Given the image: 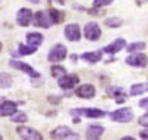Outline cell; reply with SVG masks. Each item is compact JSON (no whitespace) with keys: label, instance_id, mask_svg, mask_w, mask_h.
<instances>
[{"label":"cell","instance_id":"1","mask_svg":"<svg viewBox=\"0 0 148 140\" xmlns=\"http://www.w3.org/2000/svg\"><path fill=\"white\" fill-rule=\"evenodd\" d=\"M110 118L116 123H129L134 118V112L131 111V108H122V109H117V111L112 112Z\"/></svg>","mask_w":148,"mask_h":140},{"label":"cell","instance_id":"2","mask_svg":"<svg viewBox=\"0 0 148 140\" xmlns=\"http://www.w3.org/2000/svg\"><path fill=\"white\" fill-rule=\"evenodd\" d=\"M34 21H35V25L40 27V28H50L54 24L50 13L49 12H43V10H40V12H37L34 15Z\"/></svg>","mask_w":148,"mask_h":140},{"label":"cell","instance_id":"3","mask_svg":"<svg viewBox=\"0 0 148 140\" xmlns=\"http://www.w3.org/2000/svg\"><path fill=\"white\" fill-rule=\"evenodd\" d=\"M78 83H79V77L75 74H66L59 78V86L63 90H71L75 86H78Z\"/></svg>","mask_w":148,"mask_h":140},{"label":"cell","instance_id":"4","mask_svg":"<svg viewBox=\"0 0 148 140\" xmlns=\"http://www.w3.org/2000/svg\"><path fill=\"white\" fill-rule=\"evenodd\" d=\"M68 52H66V47L63 44H56L51 47L50 53H49V61L50 62H60L66 58Z\"/></svg>","mask_w":148,"mask_h":140},{"label":"cell","instance_id":"5","mask_svg":"<svg viewBox=\"0 0 148 140\" xmlns=\"http://www.w3.org/2000/svg\"><path fill=\"white\" fill-rule=\"evenodd\" d=\"M126 64L131 67H136V68H144L148 65V58H147V55L138 52L135 55H131L129 58H126Z\"/></svg>","mask_w":148,"mask_h":140},{"label":"cell","instance_id":"6","mask_svg":"<svg viewBox=\"0 0 148 140\" xmlns=\"http://www.w3.org/2000/svg\"><path fill=\"white\" fill-rule=\"evenodd\" d=\"M72 114L76 115H84L88 118H103L106 116V111L103 109H97V108H82V109H73Z\"/></svg>","mask_w":148,"mask_h":140},{"label":"cell","instance_id":"7","mask_svg":"<svg viewBox=\"0 0 148 140\" xmlns=\"http://www.w3.org/2000/svg\"><path fill=\"white\" fill-rule=\"evenodd\" d=\"M53 139H79L78 134H75L71 128L68 127H57L51 131Z\"/></svg>","mask_w":148,"mask_h":140},{"label":"cell","instance_id":"8","mask_svg":"<svg viewBox=\"0 0 148 140\" xmlns=\"http://www.w3.org/2000/svg\"><path fill=\"white\" fill-rule=\"evenodd\" d=\"M84 34H85V37L88 40H92V42H95V40H98L101 37V30L98 27V24L95 22H90L85 25V30H84Z\"/></svg>","mask_w":148,"mask_h":140},{"label":"cell","instance_id":"9","mask_svg":"<svg viewBox=\"0 0 148 140\" xmlns=\"http://www.w3.org/2000/svg\"><path fill=\"white\" fill-rule=\"evenodd\" d=\"M9 65H10L12 68H15V69L24 71L25 74H28V75H31V77H38V72H37L31 65H28V64H25V62H21V61H15V59H12V61L9 62Z\"/></svg>","mask_w":148,"mask_h":140},{"label":"cell","instance_id":"10","mask_svg":"<svg viewBox=\"0 0 148 140\" xmlns=\"http://www.w3.org/2000/svg\"><path fill=\"white\" fill-rule=\"evenodd\" d=\"M16 133L19 134V137L22 139H27V140H41V134L32 128H28V127H18L16 128Z\"/></svg>","mask_w":148,"mask_h":140},{"label":"cell","instance_id":"11","mask_svg":"<svg viewBox=\"0 0 148 140\" xmlns=\"http://www.w3.org/2000/svg\"><path fill=\"white\" fill-rule=\"evenodd\" d=\"M16 21H18V24H19L21 27H28V25L31 24V21H32V12H31L29 9H27V8L21 9V10L18 12Z\"/></svg>","mask_w":148,"mask_h":140},{"label":"cell","instance_id":"12","mask_svg":"<svg viewBox=\"0 0 148 140\" xmlns=\"http://www.w3.org/2000/svg\"><path fill=\"white\" fill-rule=\"evenodd\" d=\"M125 47H126V42H125V38H116L113 43H110V44L106 46V47L103 49V52L110 53V55H114V53H117V52L123 50Z\"/></svg>","mask_w":148,"mask_h":140},{"label":"cell","instance_id":"13","mask_svg":"<svg viewBox=\"0 0 148 140\" xmlns=\"http://www.w3.org/2000/svg\"><path fill=\"white\" fill-rule=\"evenodd\" d=\"M65 35L69 42H78L81 38V30H79V25L76 24H69L66 25L65 28Z\"/></svg>","mask_w":148,"mask_h":140},{"label":"cell","instance_id":"14","mask_svg":"<svg viewBox=\"0 0 148 140\" xmlns=\"http://www.w3.org/2000/svg\"><path fill=\"white\" fill-rule=\"evenodd\" d=\"M76 96L82 99H91L95 96V87L91 84H82L76 89Z\"/></svg>","mask_w":148,"mask_h":140},{"label":"cell","instance_id":"15","mask_svg":"<svg viewBox=\"0 0 148 140\" xmlns=\"http://www.w3.org/2000/svg\"><path fill=\"white\" fill-rule=\"evenodd\" d=\"M16 114V103L5 100L0 103V116H12Z\"/></svg>","mask_w":148,"mask_h":140},{"label":"cell","instance_id":"16","mask_svg":"<svg viewBox=\"0 0 148 140\" xmlns=\"http://www.w3.org/2000/svg\"><path fill=\"white\" fill-rule=\"evenodd\" d=\"M107 93L114 99V100L117 102V103H122V102H125L126 99V93L123 91V89H120V87H109L107 89Z\"/></svg>","mask_w":148,"mask_h":140},{"label":"cell","instance_id":"17","mask_svg":"<svg viewBox=\"0 0 148 140\" xmlns=\"http://www.w3.org/2000/svg\"><path fill=\"white\" fill-rule=\"evenodd\" d=\"M81 58L84 61H87L90 64H97L101 61L103 58V50H95V52H87V53H82Z\"/></svg>","mask_w":148,"mask_h":140},{"label":"cell","instance_id":"18","mask_svg":"<svg viewBox=\"0 0 148 140\" xmlns=\"http://www.w3.org/2000/svg\"><path fill=\"white\" fill-rule=\"evenodd\" d=\"M43 40H44V37L40 33H28L27 34V43L32 47H38L41 43H43Z\"/></svg>","mask_w":148,"mask_h":140},{"label":"cell","instance_id":"19","mask_svg":"<svg viewBox=\"0 0 148 140\" xmlns=\"http://www.w3.org/2000/svg\"><path fill=\"white\" fill-rule=\"evenodd\" d=\"M104 133V128L101 125H88L87 128V137L88 139H100Z\"/></svg>","mask_w":148,"mask_h":140},{"label":"cell","instance_id":"20","mask_svg":"<svg viewBox=\"0 0 148 140\" xmlns=\"http://www.w3.org/2000/svg\"><path fill=\"white\" fill-rule=\"evenodd\" d=\"M147 91H148V83H138V84H134L131 87L132 96H138V94H142V93H147Z\"/></svg>","mask_w":148,"mask_h":140},{"label":"cell","instance_id":"21","mask_svg":"<svg viewBox=\"0 0 148 140\" xmlns=\"http://www.w3.org/2000/svg\"><path fill=\"white\" fill-rule=\"evenodd\" d=\"M47 12L50 13V16H51V19H53V22H56V24H60L63 19H65V13L60 12V10H57V9H49Z\"/></svg>","mask_w":148,"mask_h":140},{"label":"cell","instance_id":"22","mask_svg":"<svg viewBox=\"0 0 148 140\" xmlns=\"http://www.w3.org/2000/svg\"><path fill=\"white\" fill-rule=\"evenodd\" d=\"M12 86V77L5 74V72H0V87L2 89H8Z\"/></svg>","mask_w":148,"mask_h":140},{"label":"cell","instance_id":"23","mask_svg":"<svg viewBox=\"0 0 148 140\" xmlns=\"http://www.w3.org/2000/svg\"><path fill=\"white\" fill-rule=\"evenodd\" d=\"M145 49V43L144 42H136V43H132L131 46H128V52L129 53H138L141 50Z\"/></svg>","mask_w":148,"mask_h":140},{"label":"cell","instance_id":"24","mask_svg":"<svg viewBox=\"0 0 148 140\" xmlns=\"http://www.w3.org/2000/svg\"><path fill=\"white\" fill-rule=\"evenodd\" d=\"M35 50H37V47H32V46H25V44H21L19 46V55H32V53H35Z\"/></svg>","mask_w":148,"mask_h":140},{"label":"cell","instance_id":"25","mask_svg":"<svg viewBox=\"0 0 148 140\" xmlns=\"http://www.w3.org/2000/svg\"><path fill=\"white\" fill-rule=\"evenodd\" d=\"M51 75H53V77L60 78V77H63V75H66V69L63 68V67L54 65V67H51Z\"/></svg>","mask_w":148,"mask_h":140},{"label":"cell","instance_id":"26","mask_svg":"<svg viewBox=\"0 0 148 140\" xmlns=\"http://www.w3.org/2000/svg\"><path fill=\"white\" fill-rule=\"evenodd\" d=\"M12 121L13 123H27L28 121V116L24 112H18V114H13L12 115Z\"/></svg>","mask_w":148,"mask_h":140},{"label":"cell","instance_id":"27","mask_svg":"<svg viewBox=\"0 0 148 140\" xmlns=\"http://www.w3.org/2000/svg\"><path fill=\"white\" fill-rule=\"evenodd\" d=\"M106 25L110 27V28H117L122 25V19L120 18H109L107 21H106Z\"/></svg>","mask_w":148,"mask_h":140},{"label":"cell","instance_id":"28","mask_svg":"<svg viewBox=\"0 0 148 140\" xmlns=\"http://www.w3.org/2000/svg\"><path fill=\"white\" fill-rule=\"evenodd\" d=\"M113 3V0H94V6L95 8H103V6H109Z\"/></svg>","mask_w":148,"mask_h":140},{"label":"cell","instance_id":"29","mask_svg":"<svg viewBox=\"0 0 148 140\" xmlns=\"http://www.w3.org/2000/svg\"><path fill=\"white\" fill-rule=\"evenodd\" d=\"M139 124H141V125H144V127H148V112L139 118Z\"/></svg>","mask_w":148,"mask_h":140},{"label":"cell","instance_id":"30","mask_svg":"<svg viewBox=\"0 0 148 140\" xmlns=\"http://www.w3.org/2000/svg\"><path fill=\"white\" fill-rule=\"evenodd\" d=\"M90 13H91V15H95V16H97V15H101V13H104V10H101V9L95 8V9H91V10H90Z\"/></svg>","mask_w":148,"mask_h":140},{"label":"cell","instance_id":"31","mask_svg":"<svg viewBox=\"0 0 148 140\" xmlns=\"http://www.w3.org/2000/svg\"><path fill=\"white\" fill-rule=\"evenodd\" d=\"M139 137H141V139L148 140V128H147V130H142V131L139 133Z\"/></svg>","mask_w":148,"mask_h":140},{"label":"cell","instance_id":"32","mask_svg":"<svg viewBox=\"0 0 148 140\" xmlns=\"http://www.w3.org/2000/svg\"><path fill=\"white\" fill-rule=\"evenodd\" d=\"M139 106L148 109V99H144V100H141V102H139Z\"/></svg>","mask_w":148,"mask_h":140},{"label":"cell","instance_id":"33","mask_svg":"<svg viewBox=\"0 0 148 140\" xmlns=\"http://www.w3.org/2000/svg\"><path fill=\"white\" fill-rule=\"evenodd\" d=\"M47 2H49V3H54V2H56V3H59V5H65L66 0H47Z\"/></svg>","mask_w":148,"mask_h":140},{"label":"cell","instance_id":"34","mask_svg":"<svg viewBox=\"0 0 148 140\" xmlns=\"http://www.w3.org/2000/svg\"><path fill=\"white\" fill-rule=\"evenodd\" d=\"M49 100H50L51 103H59V102H60V99H59V97H56V99H54V96H50Z\"/></svg>","mask_w":148,"mask_h":140},{"label":"cell","instance_id":"35","mask_svg":"<svg viewBox=\"0 0 148 140\" xmlns=\"http://www.w3.org/2000/svg\"><path fill=\"white\" fill-rule=\"evenodd\" d=\"M73 123L78 124V123H81V119H79V118H73Z\"/></svg>","mask_w":148,"mask_h":140},{"label":"cell","instance_id":"36","mask_svg":"<svg viewBox=\"0 0 148 140\" xmlns=\"http://www.w3.org/2000/svg\"><path fill=\"white\" fill-rule=\"evenodd\" d=\"M0 50H2V43H0Z\"/></svg>","mask_w":148,"mask_h":140},{"label":"cell","instance_id":"37","mask_svg":"<svg viewBox=\"0 0 148 140\" xmlns=\"http://www.w3.org/2000/svg\"><path fill=\"white\" fill-rule=\"evenodd\" d=\"M0 139H2V136H0Z\"/></svg>","mask_w":148,"mask_h":140}]
</instances>
